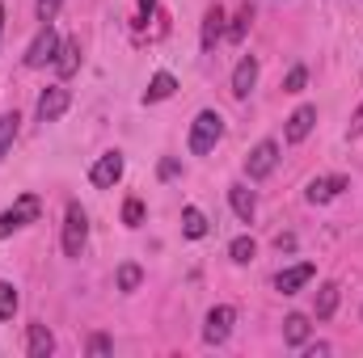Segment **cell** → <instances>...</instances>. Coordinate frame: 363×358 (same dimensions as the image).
Here are the masks:
<instances>
[{
    "mask_svg": "<svg viewBox=\"0 0 363 358\" xmlns=\"http://www.w3.org/2000/svg\"><path fill=\"white\" fill-rule=\"evenodd\" d=\"M178 93V81L169 76V72H157L152 81H148V89H144V101L152 105V101H165V97H174Z\"/></svg>",
    "mask_w": 363,
    "mask_h": 358,
    "instance_id": "d6986e66",
    "label": "cell"
},
{
    "mask_svg": "<svg viewBox=\"0 0 363 358\" xmlns=\"http://www.w3.org/2000/svg\"><path fill=\"white\" fill-rule=\"evenodd\" d=\"M274 249H296V236H291V232H279V236H274Z\"/></svg>",
    "mask_w": 363,
    "mask_h": 358,
    "instance_id": "1f68e13d",
    "label": "cell"
},
{
    "mask_svg": "<svg viewBox=\"0 0 363 358\" xmlns=\"http://www.w3.org/2000/svg\"><path fill=\"white\" fill-rule=\"evenodd\" d=\"M182 232H186L190 241H203V236H207V215H203L199 207H186V211H182Z\"/></svg>",
    "mask_w": 363,
    "mask_h": 358,
    "instance_id": "ffe728a7",
    "label": "cell"
},
{
    "mask_svg": "<svg viewBox=\"0 0 363 358\" xmlns=\"http://www.w3.org/2000/svg\"><path fill=\"white\" fill-rule=\"evenodd\" d=\"M89 350H93V354H110V337H106V333H93Z\"/></svg>",
    "mask_w": 363,
    "mask_h": 358,
    "instance_id": "f1b7e54d",
    "label": "cell"
},
{
    "mask_svg": "<svg viewBox=\"0 0 363 358\" xmlns=\"http://www.w3.org/2000/svg\"><path fill=\"white\" fill-rule=\"evenodd\" d=\"M304 354H308V358H321V354H330V346H325V342H317V346H308Z\"/></svg>",
    "mask_w": 363,
    "mask_h": 358,
    "instance_id": "d6a6232c",
    "label": "cell"
},
{
    "mask_svg": "<svg viewBox=\"0 0 363 358\" xmlns=\"http://www.w3.org/2000/svg\"><path fill=\"white\" fill-rule=\"evenodd\" d=\"M254 85H258V59L254 55H245L241 64H237V72H233V97H250L254 93Z\"/></svg>",
    "mask_w": 363,
    "mask_h": 358,
    "instance_id": "7c38bea8",
    "label": "cell"
},
{
    "mask_svg": "<svg viewBox=\"0 0 363 358\" xmlns=\"http://www.w3.org/2000/svg\"><path fill=\"white\" fill-rule=\"evenodd\" d=\"M313 274H317L313 262H300V266H291V270H279V274H274V291L296 295L300 287H308V282H313Z\"/></svg>",
    "mask_w": 363,
    "mask_h": 358,
    "instance_id": "9c48e42d",
    "label": "cell"
},
{
    "mask_svg": "<svg viewBox=\"0 0 363 358\" xmlns=\"http://www.w3.org/2000/svg\"><path fill=\"white\" fill-rule=\"evenodd\" d=\"M0 34H4V4H0Z\"/></svg>",
    "mask_w": 363,
    "mask_h": 358,
    "instance_id": "836d02e7",
    "label": "cell"
},
{
    "mask_svg": "<svg viewBox=\"0 0 363 358\" xmlns=\"http://www.w3.org/2000/svg\"><path fill=\"white\" fill-rule=\"evenodd\" d=\"M274 165H279V144H274V139H262V144L245 156V178H250V181L271 178Z\"/></svg>",
    "mask_w": 363,
    "mask_h": 358,
    "instance_id": "5b68a950",
    "label": "cell"
},
{
    "mask_svg": "<svg viewBox=\"0 0 363 358\" xmlns=\"http://www.w3.org/2000/svg\"><path fill=\"white\" fill-rule=\"evenodd\" d=\"M152 8H157V0H140V13H135V25H148V17H152Z\"/></svg>",
    "mask_w": 363,
    "mask_h": 358,
    "instance_id": "f546056e",
    "label": "cell"
},
{
    "mask_svg": "<svg viewBox=\"0 0 363 358\" xmlns=\"http://www.w3.org/2000/svg\"><path fill=\"white\" fill-rule=\"evenodd\" d=\"M123 169H127L123 152H106V156H97V165L89 169V181L97 185V190H110L114 181L123 178Z\"/></svg>",
    "mask_w": 363,
    "mask_h": 358,
    "instance_id": "ba28073f",
    "label": "cell"
},
{
    "mask_svg": "<svg viewBox=\"0 0 363 358\" xmlns=\"http://www.w3.org/2000/svg\"><path fill=\"white\" fill-rule=\"evenodd\" d=\"M347 185H351L347 178H313L304 194H308V202H330V198H338Z\"/></svg>",
    "mask_w": 363,
    "mask_h": 358,
    "instance_id": "4fadbf2b",
    "label": "cell"
},
{
    "mask_svg": "<svg viewBox=\"0 0 363 358\" xmlns=\"http://www.w3.org/2000/svg\"><path fill=\"white\" fill-rule=\"evenodd\" d=\"M17 287L13 282H0V321H13V312H17Z\"/></svg>",
    "mask_w": 363,
    "mask_h": 358,
    "instance_id": "cb8c5ba5",
    "label": "cell"
},
{
    "mask_svg": "<svg viewBox=\"0 0 363 358\" xmlns=\"http://www.w3.org/2000/svg\"><path fill=\"white\" fill-rule=\"evenodd\" d=\"M17 114H0V161L9 156V148H13V139H17Z\"/></svg>",
    "mask_w": 363,
    "mask_h": 358,
    "instance_id": "44dd1931",
    "label": "cell"
},
{
    "mask_svg": "<svg viewBox=\"0 0 363 358\" xmlns=\"http://www.w3.org/2000/svg\"><path fill=\"white\" fill-rule=\"evenodd\" d=\"M220 139H224V118H220L216 110H199L194 122H190V139H186V148H190L194 156H207Z\"/></svg>",
    "mask_w": 363,
    "mask_h": 358,
    "instance_id": "6da1fadb",
    "label": "cell"
},
{
    "mask_svg": "<svg viewBox=\"0 0 363 358\" xmlns=\"http://www.w3.org/2000/svg\"><path fill=\"white\" fill-rule=\"evenodd\" d=\"M220 34H224V8H220V4H211V8H207V17H203V51H216Z\"/></svg>",
    "mask_w": 363,
    "mask_h": 358,
    "instance_id": "9a60e30c",
    "label": "cell"
},
{
    "mask_svg": "<svg viewBox=\"0 0 363 358\" xmlns=\"http://www.w3.org/2000/svg\"><path fill=\"white\" fill-rule=\"evenodd\" d=\"M60 4H64V0H38V4H34V13H38V21H55V13H60Z\"/></svg>",
    "mask_w": 363,
    "mask_h": 358,
    "instance_id": "83f0119b",
    "label": "cell"
},
{
    "mask_svg": "<svg viewBox=\"0 0 363 358\" xmlns=\"http://www.w3.org/2000/svg\"><path fill=\"white\" fill-rule=\"evenodd\" d=\"M123 224H127V228H140V224H144V202H140V198H127V202H123Z\"/></svg>",
    "mask_w": 363,
    "mask_h": 358,
    "instance_id": "484cf974",
    "label": "cell"
},
{
    "mask_svg": "<svg viewBox=\"0 0 363 358\" xmlns=\"http://www.w3.org/2000/svg\"><path fill=\"white\" fill-rule=\"evenodd\" d=\"M317 127V105H300L291 118H287V144H304Z\"/></svg>",
    "mask_w": 363,
    "mask_h": 358,
    "instance_id": "30bf717a",
    "label": "cell"
},
{
    "mask_svg": "<svg viewBox=\"0 0 363 358\" xmlns=\"http://www.w3.org/2000/svg\"><path fill=\"white\" fill-rule=\"evenodd\" d=\"M308 329H313V325H308V316L291 312V316L283 321V342H287V346H304V342H308Z\"/></svg>",
    "mask_w": 363,
    "mask_h": 358,
    "instance_id": "ac0fdd59",
    "label": "cell"
},
{
    "mask_svg": "<svg viewBox=\"0 0 363 358\" xmlns=\"http://www.w3.org/2000/svg\"><path fill=\"white\" fill-rule=\"evenodd\" d=\"M304 81H308V72H304V68H291L287 81H283V93H300L304 89Z\"/></svg>",
    "mask_w": 363,
    "mask_h": 358,
    "instance_id": "4316f807",
    "label": "cell"
},
{
    "mask_svg": "<svg viewBox=\"0 0 363 358\" xmlns=\"http://www.w3.org/2000/svg\"><path fill=\"white\" fill-rule=\"evenodd\" d=\"M55 55H60V34H55V25L47 21V25L38 30V38L30 42V51H26V68H47V64H55Z\"/></svg>",
    "mask_w": 363,
    "mask_h": 358,
    "instance_id": "277c9868",
    "label": "cell"
},
{
    "mask_svg": "<svg viewBox=\"0 0 363 358\" xmlns=\"http://www.w3.org/2000/svg\"><path fill=\"white\" fill-rule=\"evenodd\" d=\"M313 312H317V321H330V316L338 312V282H321V291H317V304H313Z\"/></svg>",
    "mask_w": 363,
    "mask_h": 358,
    "instance_id": "e0dca14e",
    "label": "cell"
},
{
    "mask_svg": "<svg viewBox=\"0 0 363 358\" xmlns=\"http://www.w3.org/2000/svg\"><path fill=\"white\" fill-rule=\"evenodd\" d=\"M85 241H89V215H85L81 202H68V211H64V253L81 258Z\"/></svg>",
    "mask_w": 363,
    "mask_h": 358,
    "instance_id": "7a4b0ae2",
    "label": "cell"
},
{
    "mask_svg": "<svg viewBox=\"0 0 363 358\" xmlns=\"http://www.w3.org/2000/svg\"><path fill=\"white\" fill-rule=\"evenodd\" d=\"M140 282H144V270H140V266H131V262H127V266H118V291H135Z\"/></svg>",
    "mask_w": 363,
    "mask_h": 358,
    "instance_id": "d4e9b609",
    "label": "cell"
},
{
    "mask_svg": "<svg viewBox=\"0 0 363 358\" xmlns=\"http://www.w3.org/2000/svg\"><path fill=\"white\" fill-rule=\"evenodd\" d=\"M68 105H72V93L64 89V85L43 89V97H38V122H60L68 114Z\"/></svg>",
    "mask_w": 363,
    "mask_h": 358,
    "instance_id": "52a82bcc",
    "label": "cell"
},
{
    "mask_svg": "<svg viewBox=\"0 0 363 358\" xmlns=\"http://www.w3.org/2000/svg\"><path fill=\"white\" fill-rule=\"evenodd\" d=\"M359 131H363V105H359Z\"/></svg>",
    "mask_w": 363,
    "mask_h": 358,
    "instance_id": "e575fe53",
    "label": "cell"
},
{
    "mask_svg": "<svg viewBox=\"0 0 363 358\" xmlns=\"http://www.w3.org/2000/svg\"><path fill=\"white\" fill-rule=\"evenodd\" d=\"M250 21H254V8H250V4H241V8H237V17H233V25H228V42H241V38H245V30H250Z\"/></svg>",
    "mask_w": 363,
    "mask_h": 358,
    "instance_id": "7402d4cb",
    "label": "cell"
},
{
    "mask_svg": "<svg viewBox=\"0 0 363 358\" xmlns=\"http://www.w3.org/2000/svg\"><path fill=\"white\" fill-rule=\"evenodd\" d=\"M228 202H233V211H237V219H241V224H250V219L258 215V198H254V190H250L245 181L228 185Z\"/></svg>",
    "mask_w": 363,
    "mask_h": 358,
    "instance_id": "8fae6325",
    "label": "cell"
},
{
    "mask_svg": "<svg viewBox=\"0 0 363 358\" xmlns=\"http://www.w3.org/2000/svg\"><path fill=\"white\" fill-rule=\"evenodd\" d=\"M157 173H161V181L178 178V161H161V169H157Z\"/></svg>",
    "mask_w": 363,
    "mask_h": 358,
    "instance_id": "4dcf8cb0",
    "label": "cell"
},
{
    "mask_svg": "<svg viewBox=\"0 0 363 358\" xmlns=\"http://www.w3.org/2000/svg\"><path fill=\"white\" fill-rule=\"evenodd\" d=\"M51 350H55L51 329H47V325H30V329H26V354L30 358H47Z\"/></svg>",
    "mask_w": 363,
    "mask_h": 358,
    "instance_id": "5bb4252c",
    "label": "cell"
},
{
    "mask_svg": "<svg viewBox=\"0 0 363 358\" xmlns=\"http://www.w3.org/2000/svg\"><path fill=\"white\" fill-rule=\"evenodd\" d=\"M38 211H43L38 194H21L9 211H0V241H4V236H13V232H21L26 224H34V219H38Z\"/></svg>",
    "mask_w": 363,
    "mask_h": 358,
    "instance_id": "3957f363",
    "label": "cell"
},
{
    "mask_svg": "<svg viewBox=\"0 0 363 358\" xmlns=\"http://www.w3.org/2000/svg\"><path fill=\"white\" fill-rule=\"evenodd\" d=\"M254 253H258V245H254L250 236H237V241L228 245V258H233L237 266H245V262H254Z\"/></svg>",
    "mask_w": 363,
    "mask_h": 358,
    "instance_id": "603a6c76",
    "label": "cell"
},
{
    "mask_svg": "<svg viewBox=\"0 0 363 358\" xmlns=\"http://www.w3.org/2000/svg\"><path fill=\"white\" fill-rule=\"evenodd\" d=\"M233 321H237V308H228V304L211 308V312H207V325H203V342H207V346H224L228 333H233Z\"/></svg>",
    "mask_w": 363,
    "mask_h": 358,
    "instance_id": "8992f818",
    "label": "cell"
},
{
    "mask_svg": "<svg viewBox=\"0 0 363 358\" xmlns=\"http://www.w3.org/2000/svg\"><path fill=\"white\" fill-rule=\"evenodd\" d=\"M55 68H60V76H72V72L81 68V42H77V38H68V42H60V55H55Z\"/></svg>",
    "mask_w": 363,
    "mask_h": 358,
    "instance_id": "2e32d148",
    "label": "cell"
}]
</instances>
